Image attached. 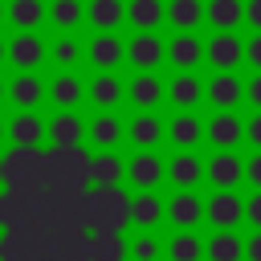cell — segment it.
<instances>
[{"instance_id":"obj_1","label":"cell","mask_w":261,"mask_h":261,"mask_svg":"<svg viewBox=\"0 0 261 261\" xmlns=\"http://www.w3.org/2000/svg\"><path fill=\"white\" fill-rule=\"evenodd\" d=\"M204 224L212 232H241V224H245V192H208L204 196Z\"/></svg>"},{"instance_id":"obj_2","label":"cell","mask_w":261,"mask_h":261,"mask_svg":"<svg viewBox=\"0 0 261 261\" xmlns=\"http://www.w3.org/2000/svg\"><path fill=\"white\" fill-rule=\"evenodd\" d=\"M204 65L212 73H241V65H245V37L241 33H208L204 37Z\"/></svg>"},{"instance_id":"obj_3","label":"cell","mask_w":261,"mask_h":261,"mask_svg":"<svg viewBox=\"0 0 261 261\" xmlns=\"http://www.w3.org/2000/svg\"><path fill=\"white\" fill-rule=\"evenodd\" d=\"M204 184L212 192H241L245 188V155L241 151H212L204 159Z\"/></svg>"},{"instance_id":"obj_4","label":"cell","mask_w":261,"mask_h":261,"mask_svg":"<svg viewBox=\"0 0 261 261\" xmlns=\"http://www.w3.org/2000/svg\"><path fill=\"white\" fill-rule=\"evenodd\" d=\"M163 184H171V192H200L204 155L200 151H171L163 159Z\"/></svg>"},{"instance_id":"obj_5","label":"cell","mask_w":261,"mask_h":261,"mask_svg":"<svg viewBox=\"0 0 261 261\" xmlns=\"http://www.w3.org/2000/svg\"><path fill=\"white\" fill-rule=\"evenodd\" d=\"M204 143L212 151H237V147H245V118L237 110H212L204 118Z\"/></svg>"},{"instance_id":"obj_6","label":"cell","mask_w":261,"mask_h":261,"mask_svg":"<svg viewBox=\"0 0 261 261\" xmlns=\"http://www.w3.org/2000/svg\"><path fill=\"white\" fill-rule=\"evenodd\" d=\"M122 184L130 192H159L163 188V155L159 151H130Z\"/></svg>"},{"instance_id":"obj_7","label":"cell","mask_w":261,"mask_h":261,"mask_svg":"<svg viewBox=\"0 0 261 261\" xmlns=\"http://www.w3.org/2000/svg\"><path fill=\"white\" fill-rule=\"evenodd\" d=\"M86 61L94 65V73H118V65H126V37L122 33H90Z\"/></svg>"},{"instance_id":"obj_8","label":"cell","mask_w":261,"mask_h":261,"mask_svg":"<svg viewBox=\"0 0 261 261\" xmlns=\"http://www.w3.org/2000/svg\"><path fill=\"white\" fill-rule=\"evenodd\" d=\"M126 224L135 232H159L167 224L163 212V192H130L126 196Z\"/></svg>"},{"instance_id":"obj_9","label":"cell","mask_w":261,"mask_h":261,"mask_svg":"<svg viewBox=\"0 0 261 261\" xmlns=\"http://www.w3.org/2000/svg\"><path fill=\"white\" fill-rule=\"evenodd\" d=\"M163 212L171 232H200L204 224V196L200 192H171L163 196Z\"/></svg>"},{"instance_id":"obj_10","label":"cell","mask_w":261,"mask_h":261,"mask_svg":"<svg viewBox=\"0 0 261 261\" xmlns=\"http://www.w3.org/2000/svg\"><path fill=\"white\" fill-rule=\"evenodd\" d=\"M4 61L16 73H37L45 65V37L41 33H12L4 41Z\"/></svg>"},{"instance_id":"obj_11","label":"cell","mask_w":261,"mask_h":261,"mask_svg":"<svg viewBox=\"0 0 261 261\" xmlns=\"http://www.w3.org/2000/svg\"><path fill=\"white\" fill-rule=\"evenodd\" d=\"M163 143H171V151H200L204 147V118L196 110H175L171 118H163Z\"/></svg>"},{"instance_id":"obj_12","label":"cell","mask_w":261,"mask_h":261,"mask_svg":"<svg viewBox=\"0 0 261 261\" xmlns=\"http://www.w3.org/2000/svg\"><path fill=\"white\" fill-rule=\"evenodd\" d=\"M163 45H167L163 33H130V37H126V65H130L135 73H159V65H163Z\"/></svg>"},{"instance_id":"obj_13","label":"cell","mask_w":261,"mask_h":261,"mask_svg":"<svg viewBox=\"0 0 261 261\" xmlns=\"http://www.w3.org/2000/svg\"><path fill=\"white\" fill-rule=\"evenodd\" d=\"M163 61L175 73H196L204 65V37L200 33H171L163 45Z\"/></svg>"},{"instance_id":"obj_14","label":"cell","mask_w":261,"mask_h":261,"mask_svg":"<svg viewBox=\"0 0 261 261\" xmlns=\"http://www.w3.org/2000/svg\"><path fill=\"white\" fill-rule=\"evenodd\" d=\"M86 143L94 151H118L126 143V118L118 110H98L90 122H86Z\"/></svg>"},{"instance_id":"obj_15","label":"cell","mask_w":261,"mask_h":261,"mask_svg":"<svg viewBox=\"0 0 261 261\" xmlns=\"http://www.w3.org/2000/svg\"><path fill=\"white\" fill-rule=\"evenodd\" d=\"M122 171H126L122 151H94L86 163V184L94 192H114V188H122Z\"/></svg>"},{"instance_id":"obj_16","label":"cell","mask_w":261,"mask_h":261,"mask_svg":"<svg viewBox=\"0 0 261 261\" xmlns=\"http://www.w3.org/2000/svg\"><path fill=\"white\" fill-rule=\"evenodd\" d=\"M204 102L212 110H241L245 106V77L241 73H208L204 77Z\"/></svg>"},{"instance_id":"obj_17","label":"cell","mask_w":261,"mask_h":261,"mask_svg":"<svg viewBox=\"0 0 261 261\" xmlns=\"http://www.w3.org/2000/svg\"><path fill=\"white\" fill-rule=\"evenodd\" d=\"M163 102H171V110H200L204 106V77H200V69L163 77Z\"/></svg>"},{"instance_id":"obj_18","label":"cell","mask_w":261,"mask_h":261,"mask_svg":"<svg viewBox=\"0 0 261 261\" xmlns=\"http://www.w3.org/2000/svg\"><path fill=\"white\" fill-rule=\"evenodd\" d=\"M4 139L12 143V151H37L45 143V118L37 110H16L4 122Z\"/></svg>"},{"instance_id":"obj_19","label":"cell","mask_w":261,"mask_h":261,"mask_svg":"<svg viewBox=\"0 0 261 261\" xmlns=\"http://www.w3.org/2000/svg\"><path fill=\"white\" fill-rule=\"evenodd\" d=\"M45 139L53 143V151H73L86 143V118L77 110H57L45 122Z\"/></svg>"},{"instance_id":"obj_20","label":"cell","mask_w":261,"mask_h":261,"mask_svg":"<svg viewBox=\"0 0 261 261\" xmlns=\"http://www.w3.org/2000/svg\"><path fill=\"white\" fill-rule=\"evenodd\" d=\"M126 143L135 151H159L163 147V114L155 110H135L126 118Z\"/></svg>"},{"instance_id":"obj_21","label":"cell","mask_w":261,"mask_h":261,"mask_svg":"<svg viewBox=\"0 0 261 261\" xmlns=\"http://www.w3.org/2000/svg\"><path fill=\"white\" fill-rule=\"evenodd\" d=\"M86 102L94 110H118L126 102V77H118V73H94V77H86Z\"/></svg>"},{"instance_id":"obj_22","label":"cell","mask_w":261,"mask_h":261,"mask_svg":"<svg viewBox=\"0 0 261 261\" xmlns=\"http://www.w3.org/2000/svg\"><path fill=\"white\" fill-rule=\"evenodd\" d=\"M45 98H49L57 110H77V106L86 102V77H82L77 69L53 73V77L45 82Z\"/></svg>"},{"instance_id":"obj_23","label":"cell","mask_w":261,"mask_h":261,"mask_svg":"<svg viewBox=\"0 0 261 261\" xmlns=\"http://www.w3.org/2000/svg\"><path fill=\"white\" fill-rule=\"evenodd\" d=\"M45 61H53L57 73H69L86 61V41L77 33H57L53 41H45Z\"/></svg>"},{"instance_id":"obj_24","label":"cell","mask_w":261,"mask_h":261,"mask_svg":"<svg viewBox=\"0 0 261 261\" xmlns=\"http://www.w3.org/2000/svg\"><path fill=\"white\" fill-rule=\"evenodd\" d=\"M204 24L212 33H241L245 29V0H204Z\"/></svg>"},{"instance_id":"obj_25","label":"cell","mask_w":261,"mask_h":261,"mask_svg":"<svg viewBox=\"0 0 261 261\" xmlns=\"http://www.w3.org/2000/svg\"><path fill=\"white\" fill-rule=\"evenodd\" d=\"M4 86H8L12 110H37L45 102V77L41 73H12Z\"/></svg>"},{"instance_id":"obj_26","label":"cell","mask_w":261,"mask_h":261,"mask_svg":"<svg viewBox=\"0 0 261 261\" xmlns=\"http://www.w3.org/2000/svg\"><path fill=\"white\" fill-rule=\"evenodd\" d=\"M126 102L135 110H159L163 106V77L159 73H130L126 77Z\"/></svg>"},{"instance_id":"obj_27","label":"cell","mask_w":261,"mask_h":261,"mask_svg":"<svg viewBox=\"0 0 261 261\" xmlns=\"http://www.w3.org/2000/svg\"><path fill=\"white\" fill-rule=\"evenodd\" d=\"M86 24L94 33H118L126 24V0H86Z\"/></svg>"},{"instance_id":"obj_28","label":"cell","mask_w":261,"mask_h":261,"mask_svg":"<svg viewBox=\"0 0 261 261\" xmlns=\"http://www.w3.org/2000/svg\"><path fill=\"white\" fill-rule=\"evenodd\" d=\"M163 24H171V33H200L204 0H163Z\"/></svg>"},{"instance_id":"obj_29","label":"cell","mask_w":261,"mask_h":261,"mask_svg":"<svg viewBox=\"0 0 261 261\" xmlns=\"http://www.w3.org/2000/svg\"><path fill=\"white\" fill-rule=\"evenodd\" d=\"M4 20L12 33H37L45 24V0H4Z\"/></svg>"},{"instance_id":"obj_30","label":"cell","mask_w":261,"mask_h":261,"mask_svg":"<svg viewBox=\"0 0 261 261\" xmlns=\"http://www.w3.org/2000/svg\"><path fill=\"white\" fill-rule=\"evenodd\" d=\"M45 24H53L57 33H77L86 24V0H49Z\"/></svg>"},{"instance_id":"obj_31","label":"cell","mask_w":261,"mask_h":261,"mask_svg":"<svg viewBox=\"0 0 261 261\" xmlns=\"http://www.w3.org/2000/svg\"><path fill=\"white\" fill-rule=\"evenodd\" d=\"M130 33H159L163 29V0H126Z\"/></svg>"},{"instance_id":"obj_32","label":"cell","mask_w":261,"mask_h":261,"mask_svg":"<svg viewBox=\"0 0 261 261\" xmlns=\"http://www.w3.org/2000/svg\"><path fill=\"white\" fill-rule=\"evenodd\" d=\"M163 261H204V232L163 237Z\"/></svg>"},{"instance_id":"obj_33","label":"cell","mask_w":261,"mask_h":261,"mask_svg":"<svg viewBox=\"0 0 261 261\" xmlns=\"http://www.w3.org/2000/svg\"><path fill=\"white\" fill-rule=\"evenodd\" d=\"M204 261H245V237L241 232H208Z\"/></svg>"},{"instance_id":"obj_34","label":"cell","mask_w":261,"mask_h":261,"mask_svg":"<svg viewBox=\"0 0 261 261\" xmlns=\"http://www.w3.org/2000/svg\"><path fill=\"white\" fill-rule=\"evenodd\" d=\"M126 261H163V237L159 232L126 237Z\"/></svg>"},{"instance_id":"obj_35","label":"cell","mask_w":261,"mask_h":261,"mask_svg":"<svg viewBox=\"0 0 261 261\" xmlns=\"http://www.w3.org/2000/svg\"><path fill=\"white\" fill-rule=\"evenodd\" d=\"M245 188L249 192H261V151H249L245 155Z\"/></svg>"},{"instance_id":"obj_36","label":"cell","mask_w":261,"mask_h":261,"mask_svg":"<svg viewBox=\"0 0 261 261\" xmlns=\"http://www.w3.org/2000/svg\"><path fill=\"white\" fill-rule=\"evenodd\" d=\"M245 224L249 232H261V192H245Z\"/></svg>"},{"instance_id":"obj_37","label":"cell","mask_w":261,"mask_h":261,"mask_svg":"<svg viewBox=\"0 0 261 261\" xmlns=\"http://www.w3.org/2000/svg\"><path fill=\"white\" fill-rule=\"evenodd\" d=\"M245 65L253 73H261V33H249L245 37Z\"/></svg>"},{"instance_id":"obj_38","label":"cell","mask_w":261,"mask_h":261,"mask_svg":"<svg viewBox=\"0 0 261 261\" xmlns=\"http://www.w3.org/2000/svg\"><path fill=\"white\" fill-rule=\"evenodd\" d=\"M245 147L249 151H261V110H253L245 118Z\"/></svg>"},{"instance_id":"obj_39","label":"cell","mask_w":261,"mask_h":261,"mask_svg":"<svg viewBox=\"0 0 261 261\" xmlns=\"http://www.w3.org/2000/svg\"><path fill=\"white\" fill-rule=\"evenodd\" d=\"M245 106L249 110H261V73H249L245 77Z\"/></svg>"},{"instance_id":"obj_40","label":"cell","mask_w":261,"mask_h":261,"mask_svg":"<svg viewBox=\"0 0 261 261\" xmlns=\"http://www.w3.org/2000/svg\"><path fill=\"white\" fill-rule=\"evenodd\" d=\"M245 29L261 33V0H245Z\"/></svg>"},{"instance_id":"obj_41","label":"cell","mask_w":261,"mask_h":261,"mask_svg":"<svg viewBox=\"0 0 261 261\" xmlns=\"http://www.w3.org/2000/svg\"><path fill=\"white\" fill-rule=\"evenodd\" d=\"M245 261H261V232L245 237Z\"/></svg>"},{"instance_id":"obj_42","label":"cell","mask_w":261,"mask_h":261,"mask_svg":"<svg viewBox=\"0 0 261 261\" xmlns=\"http://www.w3.org/2000/svg\"><path fill=\"white\" fill-rule=\"evenodd\" d=\"M0 261H8V241H4V232H0Z\"/></svg>"},{"instance_id":"obj_43","label":"cell","mask_w":261,"mask_h":261,"mask_svg":"<svg viewBox=\"0 0 261 261\" xmlns=\"http://www.w3.org/2000/svg\"><path fill=\"white\" fill-rule=\"evenodd\" d=\"M8 102V86H4V77H0V106Z\"/></svg>"},{"instance_id":"obj_44","label":"cell","mask_w":261,"mask_h":261,"mask_svg":"<svg viewBox=\"0 0 261 261\" xmlns=\"http://www.w3.org/2000/svg\"><path fill=\"white\" fill-rule=\"evenodd\" d=\"M0 65H4V37H0Z\"/></svg>"},{"instance_id":"obj_45","label":"cell","mask_w":261,"mask_h":261,"mask_svg":"<svg viewBox=\"0 0 261 261\" xmlns=\"http://www.w3.org/2000/svg\"><path fill=\"white\" fill-rule=\"evenodd\" d=\"M0 184H4V155H0Z\"/></svg>"},{"instance_id":"obj_46","label":"cell","mask_w":261,"mask_h":261,"mask_svg":"<svg viewBox=\"0 0 261 261\" xmlns=\"http://www.w3.org/2000/svg\"><path fill=\"white\" fill-rule=\"evenodd\" d=\"M0 224H4V196H0Z\"/></svg>"},{"instance_id":"obj_47","label":"cell","mask_w":261,"mask_h":261,"mask_svg":"<svg viewBox=\"0 0 261 261\" xmlns=\"http://www.w3.org/2000/svg\"><path fill=\"white\" fill-rule=\"evenodd\" d=\"M0 143H4V118H0Z\"/></svg>"},{"instance_id":"obj_48","label":"cell","mask_w":261,"mask_h":261,"mask_svg":"<svg viewBox=\"0 0 261 261\" xmlns=\"http://www.w3.org/2000/svg\"><path fill=\"white\" fill-rule=\"evenodd\" d=\"M0 24H4V0H0Z\"/></svg>"}]
</instances>
